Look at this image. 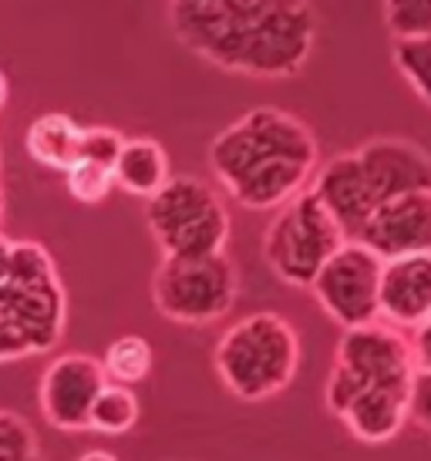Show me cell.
<instances>
[{
    "instance_id": "e0dca14e",
    "label": "cell",
    "mask_w": 431,
    "mask_h": 461,
    "mask_svg": "<svg viewBox=\"0 0 431 461\" xmlns=\"http://www.w3.org/2000/svg\"><path fill=\"white\" fill-rule=\"evenodd\" d=\"M169 155L155 139H125L122 155L115 162V182L118 189L139 199H152L169 182Z\"/></svg>"
},
{
    "instance_id": "603a6c76",
    "label": "cell",
    "mask_w": 431,
    "mask_h": 461,
    "mask_svg": "<svg viewBox=\"0 0 431 461\" xmlns=\"http://www.w3.org/2000/svg\"><path fill=\"white\" fill-rule=\"evenodd\" d=\"M388 27L398 34H431V0H388Z\"/></svg>"
},
{
    "instance_id": "7402d4cb",
    "label": "cell",
    "mask_w": 431,
    "mask_h": 461,
    "mask_svg": "<svg viewBox=\"0 0 431 461\" xmlns=\"http://www.w3.org/2000/svg\"><path fill=\"white\" fill-rule=\"evenodd\" d=\"M34 455H38L34 428L21 414L0 408V461H27Z\"/></svg>"
},
{
    "instance_id": "7c38bea8",
    "label": "cell",
    "mask_w": 431,
    "mask_h": 461,
    "mask_svg": "<svg viewBox=\"0 0 431 461\" xmlns=\"http://www.w3.org/2000/svg\"><path fill=\"white\" fill-rule=\"evenodd\" d=\"M371 189L378 195V205L408 193L431 189V155L418 141L408 139H371L354 149Z\"/></svg>"
},
{
    "instance_id": "3957f363",
    "label": "cell",
    "mask_w": 431,
    "mask_h": 461,
    "mask_svg": "<svg viewBox=\"0 0 431 461\" xmlns=\"http://www.w3.org/2000/svg\"><path fill=\"white\" fill-rule=\"evenodd\" d=\"M68 300L51 253L41 243H14L11 280L0 286V360L51 350L64 333Z\"/></svg>"
},
{
    "instance_id": "4dcf8cb0",
    "label": "cell",
    "mask_w": 431,
    "mask_h": 461,
    "mask_svg": "<svg viewBox=\"0 0 431 461\" xmlns=\"http://www.w3.org/2000/svg\"><path fill=\"white\" fill-rule=\"evenodd\" d=\"M27 461H44V458H41V455H34V458H27Z\"/></svg>"
},
{
    "instance_id": "ba28073f",
    "label": "cell",
    "mask_w": 431,
    "mask_h": 461,
    "mask_svg": "<svg viewBox=\"0 0 431 461\" xmlns=\"http://www.w3.org/2000/svg\"><path fill=\"white\" fill-rule=\"evenodd\" d=\"M240 273L223 253L162 257L152 276V303L165 321L182 327H209L236 307Z\"/></svg>"
},
{
    "instance_id": "d6986e66",
    "label": "cell",
    "mask_w": 431,
    "mask_h": 461,
    "mask_svg": "<svg viewBox=\"0 0 431 461\" xmlns=\"http://www.w3.org/2000/svg\"><path fill=\"white\" fill-rule=\"evenodd\" d=\"M142 418V404L135 391L128 384H115L108 381L105 391L98 394L95 408H91V428L98 435H128Z\"/></svg>"
},
{
    "instance_id": "30bf717a",
    "label": "cell",
    "mask_w": 431,
    "mask_h": 461,
    "mask_svg": "<svg viewBox=\"0 0 431 461\" xmlns=\"http://www.w3.org/2000/svg\"><path fill=\"white\" fill-rule=\"evenodd\" d=\"M108 384L105 364L91 354H61L54 357L38 384V404L44 421L58 431H88L91 408Z\"/></svg>"
},
{
    "instance_id": "484cf974",
    "label": "cell",
    "mask_w": 431,
    "mask_h": 461,
    "mask_svg": "<svg viewBox=\"0 0 431 461\" xmlns=\"http://www.w3.org/2000/svg\"><path fill=\"white\" fill-rule=\"evenodd\" d=\"M411 347H415V360H418V367L431 371V321L415 330V340H411Z\"/></svg>"
},
{
    "instance_id": "cb8c5ba5",
    "label": "cell",
    "mask_w": 431,
    "mask_h": 461,
    "mask_svg": "<svg viewBox=\"0 0 431 461\" xmlns=\"http://www.w3.org/2000/svg\"><path fill=\"white\" fill-rule=\"evenodd\" d=\"M122 145H125L122 131L108 129V125H88L85 129V141H81V158L115 168L118 155H122Z\"/></svg>"
},
{
    "instance_id": "83f0119b",
    "label": "cell",
    "mask_w": 431,
    "mask_h": 461,
    "mask_svg": "<svg viewBox=\"0 0 431 461\" xmlns=\"http://www.w3.org/2000/svg\"><path fill=\"white\" fill-rule=\"evenodd\" d=\"M78 461H118L112 455V451H102V448H95V451H85V455H81V458Z\"/></svg>"
},
{
    "instance_id": "5b68a950",
    "label": "cell",
    "mask_w": 431,
    "mask_h": 461,
    "mask_svg": "<svg viewBox=\"0 0 431 461\" xmlns=\"http://www.w3.org/2000/svg\"><path fill=\"white\" fill-rule=\"evenodd\" d=\"M418 360L415 347L401 327L391 323H361L347 327L334 350V371L327 377V408L341 418L347 404L364 387H408L415 381Z\"/></svg>"
},
{
    "instance_id": "d4e9b609",
    "label": "cell",
    "mask_w": 431,
    "mask_h": 461,
    "mask_svg": "<svg viewBox=\"0 0 431 461\" xmlns=\"http://www.w3.org/2000/svg\"><path fill=\"white\" fill-rule=\"evenodd\" d=\"M411 421L431 431V371L418 367L411 381Z\"/></svg>"
},
{
    "instance_id": "f546056e",
    "label": "cell",
    "mask_w": 431,
    "mask_h": 461,
    "mask_svg": "<svg viewBox=\"0 0 431 461\" xmlns=\"http://www.w3.org/2000/svg\"><path fill=\"white\" fill-rule=\"evenodd\" d=\"M0 222H4V195H0Z\"/></svg>"
},
{
    "instance_id": "7a4b0ae2",
    "label": "cell",
    "mask_w": 431,
    "mask_h": 461,
    "mask_svg": "<svg viewBox=\"0 0 431 461\" xmlns=\"http://www.w3.org/2000/svg\"><path fill=\"white\" fill-rule=\"evenodd\" d=\"M209 166L236 203L267 212L314 182L317 139L304 118L283 108H253L216 135Z\"/></svg>"
},
{
    "instance_id": "277c9868",
    "label": "cell",
    "mask_w": 431,
    "mask_h": 461,
    "mask_svg": "<svg viewBox=\"0 0 431 461\" xmlns=\"http://www.w3.org/2000/svg\"><path fill=\"white\" fill-rule=\"evenodd\" d=\"M213 360L229 394L240 401H267L293 384L300 367V337L287 317L256 310L229 323Z\"/></svg>"
},
{
    "instance_id": "4316f807",
    "label": "cell",
    "mask_w": 431,
    "mask_h": 461,
    "mask_svg": "<svg viewBox=\"0 0 431 461\" xmlns=\"http://www.w3.org/2000/svg\"><path fill=\"white\" fill-rule=\"evenodd\" d=\"M11 267H14V243L7 236H0V286L11 280Z\"/></svg>"
},
{
    "instance_id": "2e32d148",
    "label": "cell",
    "mask_w": 431,
    "mask_h": 461,
    "mask_svg": "<svg viewBox=\"0 0 431 461\" xmlns=\"http://www.w3.org/2000/svg\"><path fill=\"white\" fill-rule=\"evenodd\" d=\"M81 141H85V125H78L64 112H44L24 131V149L38 166L51 172H68L81 162Z\"/></svg>"
},
{
    "instance_id": "52a82bcc",
    "label": "cell",
    "mask_w": 431,
    "mask_h": 461,
    "mask_svg": "<svg viewBox=\"0 0 431 461\" xmlns=\"http://www.w3.org/2000/svg\"><path fill=\"white\" fill-rule=\"evenodd\" d=\"M145 222L165 257L223 253L233 230L219 193L196 176H169L145 205Z\"/></svg>"
},
{
    "instance_id": "4fadbf2b",
    "label": "cell",
    "mask_w": 431,
    "mask_h": 461,
    "mask_svg": "<svg viewBox=\"0 0 431 461\" xmlns=\"http://www.w3.org/2000/svg\"><path fill=\"white\" fill-rule=\"evenodd\" d=\"M381 321L401 330H418L431 321V253L384 259Z\"/></svg>"
},
{
    "instance_id": "ac0fdd59",
    "label": "cell",
    "mask_w": 431,
    "mask_h": 461,
    "mask_svg": "<svg viewBox=\"0 0 431 461\" xmlns=\"http://www.w3.org/2000/svg\"><path fill=\"white\" fill-rule=\"evenodd\" d=\"M102 364H105L108 381L135 387V384H142V381H149L152 364H155V350L145 337H139V333H125V337H118V340L108 344Z\"/></svg>"
},
{
    "instance_id": "8fae6325",
    "label": "cell",
    "mask_w": 431,
    "mask_h": 461,
    "mask_svg": "<svg viewBox=\"0 0 431 461\" xmlns=\"http://www.w3.org/2000/svg\"><path fill=\"white\" fill-rule=\"evenodd\" d=\"M357 240L384 259L431 253V189L381 203Z\"/></svg>"
},
{
    "instance_id": "ffe728a7",
    "label": "cell",
    "mask_w": 431,
    "mask_h": 461,
    "mask_svg": "<svg viewBox=\"0 0 431 461\" xmlns=\"http://www.w3.org/2000/svg\"><path fill=\"white\" fill-rule=\"evenodd\" d=\"M391 58L421 102L431 104V34H398Z\"/></svg>"
},
{
    "instance_id": "8992f818",
    "label": "cell",
    "mask_w": 431,
    "mask_h": 461,
    "mask_svg": "<svg viewBox=\"0 0 431 461\" xmlns=\"http://www.w3.org/2000/svg\"><path fill=\"white\" fill-rule=\"evenodd\" d=\"M344 243H347V232L341 230V222L330 216L320 195L307 185L304 193L277 209L263 236V259L280 283L310 290L324 263Z\"/></svg>"
},
{
    "instance_id": "6da1fadb",
    "label": "cell",
    "mask_w": 431,
    "mask_h": 461,
    "mask_svg": "<svg viewBox=\"0 0 431 461\" xmlns=\"http://www.w3.org/2000/svg\"><path fill=\"white\" fill-rule=\"evenodd\" d=\"M172 31L209 65L250 77H290L317 41L310 0H172Z\"/></svg>"
},
{
    "instance_id": "9c48e42d",
    "label": "cell",
    "mask_w": 431,
    "mask_h": 461,
    "mask_svg": "<svg viewBox=\"0 0 431 461\" xmlns=\"http://www.w3.org/2000/svg\"><path fill=\"white\" fill-rule=\"evenodd\" d=\"M381 273L384 257H378L361 240L347 243L324 263L317 280L310 283V294L317 296L320 310L334 323L361 327V323L381 321Z\"/></svg>"
},
{
    "instance_id": "9a60e30c",
    "label": "cell",
    "mask_w": 431,
    "mask_h": 461,
    "mask_svg": "<svg viewBox=\"0 0 431 461\" xmlns=\"http://www.w3.org/2000/svg\"><path fill=\"white\" fill-rule=\"evenodd\" d=\"M347 431L364 445H388L411 421V384L364 387L341 414Z\"/></svg>"
},
{
    "instance_id": "44dd1931",
    "label": "cell",
    "mask_w": 431,
    "mask_h": 461,
    "mask_svg": "<svg viewBox=\"0 0 431 461\" xmlns=\"http://www.w3.org/2000/svg\"><path fill=\"white\" fill-rule=\"evenodd\" d=\"M64 185H68V195H71L75 203L98 205L112 195V189L118 182H115V168L81 158V162H75V166L64 172Z\"/></svg>"
},
{
    "instance_id": "f1b7e54d",
    "label": "cell",
    "mask_w": 431,
    "mask_h": 461,
    "mask_svg": "<svg viewBox=\"0 0 431 461\" xmlns=\"http://www.w3.org/2000/svg\"><path fill=\"white\" fill-rule=\"evenodd\" d=\"M7 95H11V81H7V75L0 71V108L7 104Z\"/></svg>"
},
{
    "instance_id": "5bb4252c",
    "label": "cell",
    "mask_w": 431,
    "mask_h": 461,
    "mask_svg": "<svg viewBox=\"0 0 431 461\" xmlns=\"http://www.w3.org/2000/svg\"><path fill=\"white\" fill-rule=\"evenodd\" d=\"M310 189L320 195V203L330 209V216L341 222L347 240H357L361 230L368 226V219L374 216V209H378V195L371 189L357 152L334 155L314 176Z\"/></svg>"
}]
</instances>
